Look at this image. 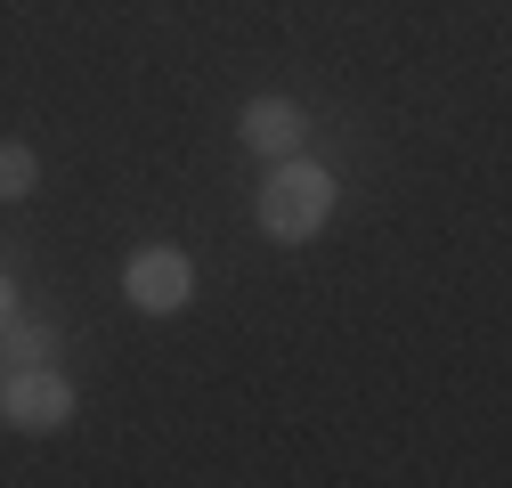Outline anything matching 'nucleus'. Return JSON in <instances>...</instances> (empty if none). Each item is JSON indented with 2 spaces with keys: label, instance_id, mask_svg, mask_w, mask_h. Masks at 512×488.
I'll return each mask as SVG.
<instances>
[{
  "label": "nucleus",
  "instance_id": "423d86ee",
  "mask_svg": "<svg viewBox=\"0 0 512 488\" xmlns=\"http://www.w3.org/2000/svg\"><path fill=\"white\" fill-rule=\"evenodd\" d=\"M0 334H9V358H17V366H49V350H57L49 326H0Z\"/></svg>",
  "mask_w": 512,
  "mask_h": 488
},
{
  "label": "nucleus",
  "instance_id": "f257e3e1",
  "mask_svg": "<svg viewBox=\"0 0 512 488\" xmlns=\"http://www.w3.org/2000/svg\"><path fill=\"white\" fill-rule=\"evenodd\" d=\"M252 212H261V236H269V244L326 236V220H334V171H326V163H301V155H277Z\"/></svg>",
  "mask_w": 512,
  "mask_h": 488
},
{
  "label": "nucleus",
  "instance_id": "7ed1b4c3",
  "mask_svg": "<svg viewBox=\"0 0 512 488\" xmlns=\"http://www.w3.org/2000/svg\"><path fill=\"white\" fill-rule=\"evenodd\" d=\"M0 407H9L17 432H66L74 423V383L57 375V366H17L9 391H0Z\"/></svg>",
  "mask_w": 512,
  "mask_h": 488
},
{
  "label": "nucleus",
  "instance_id": "0eeeda50",
  "mask_svg": "<svg viewBox=\"0 0 512 488\" xmlns=\"http://www.w3.org/2000/svg\"><path fill=\"white\" fill-rule=\"evenodd\" d=\"M9 318H17V277L0 269V326H9Z\"/></svg>",
  "mask_w": 512,
  "mask_h": 488
},
{
  "label": "nucleus",
  "instance_id": "39448f33",
  "mask_svg": "<svg viewBox=\"0 0 512 488\" xmlns=\"http://www.w3.org/2000/svg\"><path fill=\"white\" fill-rule=\"evenodd\" d=\"M41 188V163H33V147L25 139H0V204H25Z\"/></svg>",
  "mask_w": 512,
  "mask_h": 488
},
{
  "label": "nucleus",
  "instance_id": "20e7f679",
  "mask_svg": "<svg viewBox=\"0 0 512 488\" xmlns=\"http://www.w3.org/2000/svg\"><path fill=\"white\" fill-rule=\"evenodd\" d=\"M236 139L261 155V163H277V155H301V139H309V114L293 106V98H252L244 114H236Z\"/></svg>",
  "mask_w": 512,
  "mask_h": 488
},
{
  "label": "nucleus",
  "instance_id": "f03ea898",
  "mask_svg": "<svg viewBox=\"0 0 512 488\" xmlns=\"http://www.w3.org/2000/svg\"><path fill=\"white\" fill-rule=\"evenodd\" d=\"M122 293H131V310L171 318V310L196 301V261H187L179 244H147V253H131V269H122Z\"/></svg>",
  "mask_w": 512,
  "mask_h": 488
}]
</instances>
